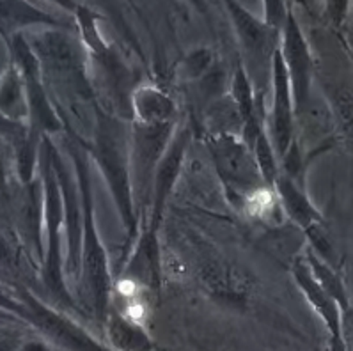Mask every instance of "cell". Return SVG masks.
<instances>
[{"label":"cell","instance_id":"obj_10","mask_svg":"<svg viewBox=\"0 0 353 351\" xmlns=\"http://www.w3.org/2000/svg\"><path fill=\"white\" fill-rule=\"evenodd\" d=\"M231 20L236 29L238 39L241 43L243 54L247 61V74L252 80L261 77L263 86L266 80L272 82V66H274L275 52L279 50L277 39H281V32H275L265 23V20L256 18L250 11L236 2L225 4Z\"/></svg>","mask_w":353,"mask_h":351},{"label":"cell","instance_id":"obj_31","mask_svg":"<svg viewBox=\"0 0 353 351\" xmlns=\"http://www.w3.org/2000/svg\"><path fill=\"white\" fill-rule=\"evenodd\" d=\"M327 351H348L343 337H328Z\"/></svg>","mask_w":353,"mask_h":351},{"label":"cell","instance_id":"obj_21","mask_svg":"<svg viewBox=\"0 0 353 351\" xmlns=\"http://www.w3.org/2000/svg\"><path fill=\"white\" fill-rule=\"evenodd\" d=\"M2 114L4 119L13 123H21L23 117H29L26 87L14 66L9 68L8 73L2 77Z\"/></svg>","mask_w":353,"mask_h":351},{"label":"cell","instance_id":"obj_2","mask_svg":"<svg viewBox=\"0 0 353 351\" xmlns=\"http://www.w3.org/2000/svg\"><path fill=\"white\" fill-rule=\"evenodd\" d=\"M82 139V137H80ZM83 141V139H82ZM89 157L103 174L128 238L139 236V217L132 185V130L94 105V130L91 142L83 141Z\"/></svg>","mask_w":353,"mask_h":351},{"label":"cell","instance_id":"obj_3","mask_svg":"<svg viewBox=\"0 0 353 351\" xmlns=\"http://www.w3.org/2000/svg\"><path fill=\"white\" fill-rule=\"evenodd\" d=\"M39 172H41L43 192H45V261L41 265V277L52 297L61 300L64 305L75 307L70 290L66 285V263L63 261V229L64 203L57 174L52 163L50 151L43 137L41 154H39Z\"/></svg>","mask_w":353,"mask_h":351},{"label":"cell","instance_id":"obj_16","mask_svg":"<svg viewBox=\"0 0 353 351\" xmlns=\"http://www.w3.org/2000/svg\"><path fill=\"white\" fill-rule=\"evenodd\" d=\"M125 273L130 282H135L145 290L160 288V277H162L160 275V248H158L157 231L150 225L139 232Z\"/></svg>","mask_w":353,"mask_h":351},{"label":"cell","instance_id":"obj_8","mask_svg":"<svg viewBox=\"0 0 353 351\" xmlns=\"http://www.w3.org/2000/svg\"><path fill=\"white\" fill-rule=\"evenodd\" d=\"M46 146L50 151L52 163L57 174L64 203V231H66V277L80 282L82 277V234H83V206L80 195L79 179H77L73 161L63 157L61 149L46 137ZM70 158V157H68Z\"/></svg>","mask_w":353,"mask_h":351},{"label":"cell","instance_id":"obj_9","mask_svg":"<svg viewBox=\"0 0 353 351\" xmlns=\"http://www.w3.org/2000/svg\"><path fill=\"white\" fill-rule=\"evenodd\" d=\"M176 133V124L145 126L132 124V185L139 217L145 204L151 203L153 181L158 166Z\"/></svg>","mask_w":353,"mask_h":351},{"label":"cell","instance_id":"obj_17","mask_svg":"<svg viewBox=\"0 0 353 351\" xmlns=\"http://www.w3.org/2000/svg\"><path fill=\"white\" fill-rule=\"evenodd\" d=\"M132 110L135 123L145 126H169L176 124L178 108L167 92L153 86L137 87L132 94Z\"/></svg>","mask_w":353,"mask_h":351},{"label":"cell","instance_id":"obj_28","mask_svg":"<svg viewBox=\"0 0 353 351\" xmlns=\"http://www.w3.org/2000/svg\"><path fill=\"white\" fill-rule=\"evenodd\" d=\"M343 339L346 350L353 351V307L343 314Z\"/></svg>","mask_w":353,"mask_h":351},{"label":"cell","instance_id":"obj_1","mask_svg":"<svg viewBox=\"0 0 353 351\" xmlns=\"http://www.w3.org/2000/svg\"><path fill=\"white\" fill-rule=\"evenodd\" d=\"M68 130L66 151L73 161L79 179L80 195L83 206V234H82V291L89 302L96 325L103 328L110 310V294H112V275L108 256L101 243L98 225H96L94 192H92L91 167H89V151L83 141L73 130Z\"/></svg>","mask_w":353,"mask_h":351},{"label":"cell","instance_id":"obj_18","mask_svg":"<svg viewBox=\"0 0 353 351\" xmlns=\"http://www.w3.org/2000/svg\"><path fill=\"white\" fill-rule=\"evenodd\" d=\"M274 192H277L281 204L286 210L288 217L293 222L307 232L311 229L318 228L323 222L320 210L312 204L309 195L305 194V188L299 185V181L291 179L288 174H279L277 181H275Z\"/></svg>","mask_w":353,"mask_h":351},{"label":"cell","instance_id":"obj_7","mask_svg":"<svg viewBox=\"0 0 353 351\" xmlns=\"http://www.w3.org/2000/svg\"><path fill=\"white\" fill-rule=\"evenodd\" d=\"M9 50L13 57V66L18 70L26 87L30 126L38 130L43 137L61 132L64 128V121L48 96V86L43 79L41 64L38 55L34 54L27 36L14 34L9 39Z\"/></svg>","mask_w":353,"mask_h":351},{"label":"cell","instance_id":"obj_29","mask_svg":"<svg viewBox=\"0 0 353 351\" xmlns=\"http://www.w3.org/2000/svg\"><path fill=\"white\" fill-rule=\"evenodd\" d=\"M17 351H54V346L46 339H32L21 343Z\"/></svg>","mask_w":353,"mask_h":351},{"label":"cell","instance_id":"obj_6","mask_svg":"<svg viewBox=\"0 0 353 351\" xmlns=\"http://www.w3.org/2000/svg\"><path fill=\"white\" fill-rule=\"evenodd\" d=\"M216 174L233 201H252L272 190L263 179L252 149L233 133H213L208 141Z\"/></svg>","mask_w":353,"mask_h":351},{"label":"cell","instance_id":"obj_22","mask_svg":"<svg viewBox=\"0 0 353 351\" xmlns=\"http://www.w3.org/2000/svg\"><path fill=\"white\" fill-rule=\"evenodd\" d=\"M330 110L341 141L353 154V89L339 87L330 92Z\"/></svg>","mask_w":353,"mask_h":351},{"label":"cell","instance_id":"obj_20","mask_svg":"<svg viewBox=\"0 0 353 351\" xmlns=\"http://www.w3.org/2000/svg\"><path fill=\"white\" fill-rule=\"evenodd\" d=\"M305 261H307L309 268H311L316 281L320 282L321 288L339 303L343 312L352 309V305H350L348 291H346V284L345 281H343V277H341V273L337 272L330 263H327L323 257L318 256L312 248H309L307 252H305Z\"/></svg>","mask_w":353,"mask_h":351},{"label":"cell","instance_id":"obj_15","mask_svg":"<svg viewBox=\"0 0 353 351\" xmlns=\"http://www.w3.org/2000/svg\"><path fill=\"white\" fill-rule=\"evenodd\" d=\"M20 225L34 256L43 265L45 261V192L41 178L23 185L20 204Z\"/></svg>","mask_w":353,"mask_h":351},{"label":"cell","instance_id":"obj_11","mask_svg":"<svg viewBox=\"0 0 353 351\" xmlns=\"http://www.w3.org/2000/svg\"><path fill=\"white\" fill-rule=\"evenodd\" d=\"M281 55L286 64L288 74L291 80V91L295 99L296 117L303 116L311 103L312 86V59L307 41L303 37L300 25L293 11H290L284 30L281 34Z\"/></svg>","mask_w":353,"mask_h":351},{"label":"cell","instance_id":"obj_26","mask_svg":"<svg viewBox=\"0 0 353 351\" xmlns=\"http://www.w3.org/2000/svg\"><path fill=\"white\" fill-rule=\"evenodd\" d=\"M212 66V54L208 50H196L190 57L185 59L183 62V71L187 73L188 79H199L206 71H210Z\"/></svg>","mask_w":353,"mask_h":351},{"label":"cell","instance_id":"obj_13","mask_svg":"<svg viewBox=\"0 0 353 351\" xmlns=\"http://www.w3.org/2000/svg\"><path fill=\"white\" fill-rule=\"evenodd\" d=\"M188 139L190 132L188 128H179L174 133L165 154H163L160 166H158L157 174L153 181V195H151V220L150 228L158 231V225L162 222L163 210H165L167 199L174 190L176 181L179 178L181 167H183L185 153H187Z\"/></svg>","mask_w":353,"mask_h":351},{"label":"cell","instance_id":"obj_14","mask_svg":"<svg viewBox=\"0 0 353 351\" xmlns=\"http://www.w3.org/2000/svg\"><path fill=\"white\" fill-rule=\"evenodd\" d=\"M291 275L295 279L299 290L303 293L309 305L323 321L328 337H343V314L345 312L339 307V303L321 288L320 282L316 281L305 257H299L293 263Z\"/></svg>","mask_w":353,"mask_h":351},{"label":"cell","instance_id":"obj_24","mask_svg":"<svg viewBox=\"0 0 353 351\" xmlns=\"http://www.w3.org/2000/svg\"><path fill=\"white\" fill-rule=\"evenodd\" d=\"M75 14L77 21H79V29L82 32L83 45L91 50V54L94 57H105L108 54V50L100 30H98V25H96V14H92L91 9L83 8V6H77Z\"/></svg>","mask_w":353,"mask_h":351},{"label":"cell","instance_id":"obj_30","mask_svg":"<svg viewBox=\"0 0 353 351\" xmlns=\"http://www.w3.org/2000/svg\"><path fill=\"white\" fill-rule=\"evenodd\" d=\"M327 8L328 11H330V14H332V20L337 21V23L343 20V17H345L346 11H348V4H346V2H332V4H328Z\"/></svg>","mask_w":353,"mask_h":351},{"label":"cell","instance_id":"obj_19","mask_svg":"<svg viewBox=\"0 0 353 351\" xmlns=\"http://www.w3.org/2000/svg\"><path fill=\"white\" fill-rule=\"evenodd\" d=\"M103 334L114 351H154L153 339L144 327L139 325L137 319L128 318L117 310H108Z\"/></svg>","mask_w":353,"mask_h":351},{"label":"cell","instance_id":"obj_27","mask_svg":"<svg viewBox=\"0 0 353 351\" xmlns=\"http://www.w3.org/2000/svg\"><path fill=\"white\" fill-rule=\"evenodd\" d=\"M263 8H265V23L275 32L283 34L291 8H288L283 2H266Z\"/></svg>","mask_w":353,"mask_h":351},{"label":"cell","instance_id":"obj_5","mask_svg":"<svg viewBox=\"0 0 353 351\" xmlns=\"http://www.w3.org/2000/svg\"><path fill=\"white\" fill-rule=\"evenodd\" d=\"M29 39V37H27ZM34 54L38 55L43 73L48 74L52 86L66 91L70 99L92 101V87L85 70V55L75 37L63 30L48 29L29 39Z\"/></svg>","mask_w":353,"mask_h":351},{"label":"cell","instance_id":"obj_23","mask_svg":"<svg viewBox=\"0 0 353 351\" xmlns=\"http://www.w3.org/2000/svg\"><path fill=\"white\" fill-rule=\"evenodd\" d=\"M252 153L256 161H258L259 170L263 174V179L266 181V185L270 186L272 190L275 188V181H277L279 174H281V167H279V157L277 151L274 148V142L270 139V133H268V126H263V130L259 132L258 139L252 146Z\"/></svg>","mask_w":353,"mask_h":351},{"label":"cell","instance_id":"obj_25","mask_svg":"<svg viewBox=\"0 0 353 351\" xmlns=\"http://www.w3.org/2000/svg\"><path fill=\"white\" fill-rule=\"evenodd\" d=\"M6 20L14 21V25H32V23H46L50 27H59V21L52 18L50 14L34 9L29 4H4L2 6Z\"/></svg>","mask_w":353,"mask_h":351},{"label":"cell","instance_id":"obj_12","mask_svg":"<svg viewBox=\"0 0 353 351\" xmlns=\"http://www.w3.org/2000/svg\"><path fill=\"white\" fill-rule=\"evenodd\" d=\"M272 87H274V103L270 117L266 119L268 133L277 151L279 160H283L290 148L295 142V99L291 91V80L286 64L283 61L281 50L275 52L274 66H272Z\"/></svg>","mask_w":353,"mask_h":351},{"label":"cell","instance_id":"obj_4","mask_svg":"<svg viewBox=\"0 0 353 351\" xmlns=\"http://www.w3.org/2000/svg\"><path fill=\"white\" fill-rule=\"evenodd\" d=\"M2 309L23 319L61 351H114L75 319L46 305L26 290L18 291L14 297H2Z\"/></svg>","mask_w":353,"mask_h":351}]
</instances>
